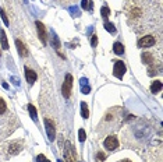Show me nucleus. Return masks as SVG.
I'll return each instance as SVG.
<instances>
[{"mask_svg": "<svg viewBox=\"0 0 163 162\" xmlns=\"http://www.w3.org/2000/svg\"><path fill=\"white\" fill-rule=\"evenodd\" d=\"M71 87H73V76L71 74H67V76H66V81H64L63 88H62L63 96H64V98H69L70 96V94H71Z\"/></svg>", "mask_w": 163, "mask_h": 162, "instance_id": "1", "label": "nucleus"}, {"mask_svg": "<svg viewBox=\"0 0 163 162\" xmlns=\"http://www.w3.org/2000/svg\"><path fill=\"white\" fill-rule=\"evenodd\" d=\"M153 45H155V37H152V35L142 37L138 41V48H151Z\"/></svg>", "mask_w": 163, "mask_h": 162, "instance_id": "2", "label": "nucleus"}, {"mask_svg": "<svg viewBox=\"0 0 163 162\" xmlns=\"http://www.w3.org/2000/svg\"><path fill=\"white\" fill-rule=\"evenodd\" d=\"M117 147H119V140H117V137L109 136L108 139L105 140V148L109 149V151H113V149H116Z\"/></svg>", "mask_w": 163, "mask_h": 162, "instance_id": "3", "label": "nucleus"}, {"mask_svg": "<svg viewBox=\"0 0 163 162\" xmlns=\"http://www.w3.org/2000/svg\"><path fill=\"white\" fill-rule=\"evenodd\" d=\"M126 73V64L123 62H116L114 63V69H113V74L114 77H117V78H121Z\"/></svg>", "mask_w": 163, "mask_h": 162, "instance_id": "4", "label": "nucleus"}, {"mask_svg": "<svg viewBox=\"0 0 163 162\" xmlns=\"http://www.w3.org/2000/svg\"><path fill=\"white\" fill-rule=\"evenodd\" d=\"M45 127L46 131H48V136H49V140H55V124L50 119H45Z\"/></svg>", "mask_w": 163, "mask_h": 162, "instance_id": "5", "label": "nucleus"}, {"mask_svg": "<svg viewBox=\"0 0 163 162\" xmlns=\"http://www.w3.org/2000/svg\"><path fill=\"white\" fill-rule=\"evenodd\" d=\"M25 77H27V81L30 84H34L36 80V73L34 70H31L30 67H25Z\"/></svg>", "mask_w": 163, "mask_h": 162, "instance_id": "6", "label": "nucleus"}, {"mask_svg": "<svg viewBox=\"0 0 163 162\" xmlns=\"http://www.w3.org/2000/svg\"><path fill=\"white\" fill-rule=\"evenodd\" d=\"M36 28H38V32H39V38L43 43H46V31H45V27L41 21H36Z\"/></svg>", "mask_w": 163, "mask_h": 162, "instance_id": "7", "label": "nucleus"}, {"mask_svg": "<svg viewBox=\"0 0 163 162\" xmlns=\"http://www.w3.org/2000/svg\"><path fill=\"white\" fill-rule=\"evenodd\" d=\"M64 159H66V162H74V159H75L74 154H73V148L70 147V144H67V148H66V151H64Z\"/></svg>", "mask_w": 163, "mask_h": 162, "instance_id": "8", "label": "nucleus"}, {"mask_svg": "<svg viewBox=\"0 0 163 162\" xmlns=\"http://www.w3.org/2000/svg\"><path fill=\"white\" fill-rule=\"evenodd\" d=\"M16 45H17V49H18V53H20L21 56H23V57L28 56V50H27V48L24 46V43L21 42V41L17 39L16 41Z\"/></svg>", "mask_w": 163, "mask_h": 162, "instance_id": "9", "label": "nucleus"}, {"mask_svg": "<svg viewBox=\"0 0 163 162\" xmlns=\"http://www.w3.org/2000/svg\"><path fill=\"white\" fill-rule=\"evenodd\" d=\"M141 59H142V63H145V64H151V63H153L155 57H153L152 53L145 52V53H142V56H141Z\"/></svg>", "mask_w": 163, "mask_h": 162, "instance_id": "10", "label": "nucleus"}, {"mask_svg": "<svg viewBox=\"0 0 163 162\" xmlns=\"http://www.w3.org/2000/svg\"><path fill=\"white\" fill-rule=\"evenodd\" d=\"M113 52L116 53L117 56H121V55L124 53V46L121 45L120 42H116V43L113 45Z\"/></svg>", "mask_w": 163, "mask_h": 162, "instance_id": "11", "label": "nucleus"}, {"mask_svg": "<svg viewBox=\"0 0 163 162\" xmlns=\"http://www.w3.org/2000/svg\"><path fill=\"white\" fill-rule=\"evenodd\" d=\"M0 41H2V46L3 49H9V42H7V37H6V32L3 30H0Z\"/></svg>", "mask_w": 163, "mask_h": 162, "instance_id": "12", "label": "nucleus"}, {"mask_svg": "<svg viewBox=\"0 0 163 162\" xmlns=\"http://www.w3.org/2000/svg\"><path fill=\"white\" fill-rule=\"evenodd\" d=\"M160 89H162V83H160V81H153L152 85H151V91H152L153 94H158V92H160Z\"/></svg>", "mask_w": 163, "mask_h": 162, "instance_id": "13", "label": "nucleus"}, {"mask_svg": "<svg viewBox=\"0 0 163 162\" xmlns=\"http://www.w3.org/2000/svg\"><path fill=\"white\" fill-rule=\"evenodd\" d=\"M20 151H21V146L18 144V142H13V144H10V148H9V152H10V154H18Z\"/></svg>", "mask_w": 163, "mask_h": 162, "instance_id": "14", "label": "nucleus"}, {"mask_svg": "<svg viewBox=\"0 0 163 162\" xmlns=\"http://www.w3.org/2000/svg\"><path fill=\"white\" fill-rule=\"evenodd\" d=\"M81 115L84 119H88L89 117V110H88V106L85 102H81Z\"/></svg>", "mask_w": 163, "mask_h": 162, "instance_id": "15", "label": "nucleus"}, {"mask_svg": "<svg viewBox=\"0 0 163 162\" xmlns=\"http://www.w3.org/2000/svg\"><path fill=\"white\" fill-rule=\"evenodd\" d=\"M82 9H84V10H91L92 9L91 0H82Z\"/></svg>", "mask_w": 163, "mask_h": 162, "instance_id": "16", "label": "nucleus"}, {"mask_svg": "<svg viewBox=\"0 0 163 162\" xmlns=\"http://www.w3.org/2000/svg\"><path fill=\"white\" fill-rule=\"evenodd\" d=\"M6 112H7V105H6V102L0 98V115H3V113H6Z\"/></svg>", "mask_w": 163, "mask_h": 162, "instance_id": "17", "label": "nucleus"}, {"mask_svg": "<svg viewBox=\"0 0 163 162\" xmlns=\"http://www.w3.org/2000/svg\"><path fill=\"white\" fill-rule=\"evenodd\" d=\"M28 110H30V113H31V116H32V119H34V120L38 119V117H36V110H35V108H34L31 103L28 105Z\"/></svg>", "mask_w": 163, "mask_h": 162, "instance_id": "18", "label": "nucleus"}, {"mask_svg": "<svg viewBox=\"0 0 163 162\" xmlns=\"http://www.w3.org/2000/svg\"><path fill=\"white\" fill-rule=\"evenodd\" d=\"M78 139H80V141H85V139H87V136H85V130L84 129H80V131H78Z\"/></svg>", "mask_w": 163, "mask_h": 162, "instance_id": "19", "label": "nucleus"}, {"mask_svg": "<svg viewBox=\"0 0 163 162\" xmlns=\"http://www.w3.org/2000/svg\"><path fill=\"white\" fill-rule=\"evenodd\" d=\"M101 13H102V17H105V18H106V17H108L109 14H110V10H109L108 7H102Z\"/></svg>", "mask_w": 163, "mask_h": 162, "instance_id": "20", "label": "nucleus"}, {"mask_svg": "<svg viewBox=\"0 0 163 162\" xmlns=\"http://www.w3.org/2000/svg\"><path fill=\"white\" fill-rule=\"evenodd\" d=\"M0 14H2V18H3L4 24H6V25H9V18H7V16H6V13H4L3 9H0Z\"/></svg>", "mask_w": 163, "mask_h": 162, "instance_id": "21", "label": "nucleus"}, {"mask_svg": "<svg viewBox=\"0 0 163 162\" xmlns=\"http://www.w3.org/2000/svg\"><path fill=\"white\" fill-rule=\"evenodd\" d=\"M105 28H106V30H108V31H110L112 34H114V32H116V28H114V27L112 25V24H109V23H106V24H105Z\"/></svg>", "mask_w": 163, "mask_h": 162, "instance_id": "22", "label": "nucleus"}, {"mask_svg": "<svg viewBox=\"0 0 163 162\" xmlns=\"http://www.w3.org/2000/svg\"><path fill=\"white\" fill-rule=\"evenodd\" d=\"M36 161H38V162H50V161H48V159H46V157H45V155H38Z\"/></svg>", "mask_w": 163, "mask_h": 162, "instance_id": "23", "label": "nucleus"}, {"mask_svg": "<svg viewBox=\"0 0 163 162\" xmlns=\"http://www.w3.org/2000/svg\"><path fill=\"white\" fill-rule=\"evenodd\" d=\"M96 43H98V37L94 35V37H92V41H91V45L92 46H96Z\"/></svg>", "mask_w": 163, "mask_h": 162, "instance_id": "24", "label": "nucleus"}, {"mask_svg": "<svg viewBox=\"0 0 163 162\" xmlns=\"http://www.w3.org/2000/svg\"><path fill=\"white\" fill-rule=\"evenodd\" d=\"M98 157H99V158H101V161H103V159H105V154H102V152H99V154H98Z\"/></svg>", "mask_w": 163, "mask_h": 162, "instance_id": "25", "label": "nucleus"}, {"mask_svg": "<svg viewBox=\"0 0 163 162\" xmlns=\"http://www.w3.org/2000/svg\"><path fill=\"white\" fill-rule=\"evenodd\" d=\"M121 162H131V161H128V159H124V161H121Z\"/></svg>", "mask_w": 163, "mask_h": 162, "instance_id": "26", "label": "nucleus"}]
</instances>
